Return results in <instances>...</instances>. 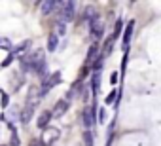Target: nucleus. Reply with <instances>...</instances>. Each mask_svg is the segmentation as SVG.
Segmentation results:
<instances>
[{
  "label": "nucleus",
  "mask_w": 161,
  "mask_h": 146,
  "mask_svg": "<svg viewBox=\"0 0 161 146\" xmlns=\"http://www.w3.org/2000/svg\"><path fill=\"white\" fill-rule=\"evenodd\" d=\"M64 32H66V25L61 23V21H57L55 27H53V34L55 36H64Z\"/></svg>",
  "instance_id": "19"
},
{
  "label": "nucleus",
  "mask_w": 161,
  "mask_h": 146,
  "mask_svg": "<svg viewBox=\"0 0 161 146\" xmlns=\"http://www.w3.org/2000/svg\"><path fill=\"white\" fill-rule=\"evenodd\" d=\"M61 82V72L57 70V72H53V74L51 76H47V78H44V82H42V87H40V93H42V99L57 86Z\"/></svg>",
  "instance_id": "4"
},
{
  "label": "nucleus",
  "mask_w": 161,
  "mask_h": 146,
  "mask_svg": "<svg viewBox=\"0 0 161 146\" xmlns=\"http://www.w3.org/2000/svg\"><path fill=\"white\" fill-rule=\"evenodd\" d=\"M95 114H97V104H87L86 110H84V125L86 129H91L95 125Z\"/></svg>",
  "instance_id": "5"
},
{
  "label": "nucleus",
  "mask_w": 161,
  "mask_h": 146,
  "mask_svg": "<svg viewBox=\"0 0 161 146\" xmlns=\"http://www.w3.org/2000/svg\"><path fill=\"white\" fill-rule=\"evenodd\" d=\"M32 112H34V108L27 104V106L21 110V116H19V120H21L23 123H29V121H31V118H32Z\"/></svg>",
  "instance_id": "15"
},
{
  "label": "nucleus",
  "mask_w": 161,
  "mask_h": 146,
  "mask_svg": "<svg viewBox=\"0 0 161 146\" xmlns=\"http://www.w3.org/2000/svg\"><path fill=\"white\" fill-rule=\"evenodd\" d=\"M133 29H135V21H129L127 27H125V32H123V46L127 48L129 42H131V34H133Z\"/></svg>",
  "instance_id": "14"
},
{
  "label": "nucleus",
  "mask_w": 161,
  "mask_h": 146,
  "mask_svg": "<svg viewBox=\"0 0 161 146\" xmlns=\"http://www.w3.org/2000/svg\"><path fill=\"white\" fill-rule=\"evenodd\" d=\"M57 44H59V36H55V34L51 32L49 38H47V51H55V49H57Z\"/></svg>",
  "instance_id": "18"
},
{
  "label": "nucleus",
  "mask_w": 161,
  "mask_h": 146,
  "mask_svg": "<svg viewBox=\"0 0 161 146\" xmlns=\"http://www.w3.org/2000/svg\"><path fill=\"white\" fill-rule=\"evenodd\" d=\"M99 55H101V53H99V42H93V46H91V48L87 49V59H86V66H87V65H91V63H93V61H95V59H97Z\"/></svg>",
  "instance_id": "11"
},
{
  "label": "nucleus",
  "mask_w": 161,
  "mask_h": 146,
  "mask_svg": "<svg viewBox=\"0 0 161 146\" xmlns=\"http://www.w3.org/2000/svg\"><path fill=\"white\" fill-rule=\"evenodd\" d=\"M10 104V99H8V93L6 91H2V89H0V106H2V108H6Z\"/></svg>",
  "instance_id": "23"
},
{
  "label": "nucleus",
  "mask_w": 161,
  "mask_h": 146,
  "mask_svg": "<svg viewBox=\"0 0 161 146\" xmlns=\"http://www.w3.org/2000/svg\"><path fill=\"white\" fill-rule=\"evenodd\" d=\"M29 146H40V140H31V144Z\"/></svg>",
  "instance_id": "30"
},
{
  "label": "nucleus",
  "mask_w": 161,
  "mask_h": 146,
  "mask_svg": "<svg viewBox=\"0 0 161 146\" xmlns=\"http://www.w3.org/2000/svg\"><path fill=\"white\" fill-rule=\"evenodd\" d=\"M2 146H4V144H2Z\"/></svg>",
  "instance_id": "31"
},
{
  "label": "nucleus",
  "mask_w": 161,
  "mask_h": 146,
  "mask_svg": "<svg viewBox=\"0 0 161 146\" xmlns=\"http://www.w3.org/2000/svg\"><path fill=\"white\" fill-rule=\"evenodd\" d=\"M14 59H15V57H14V55H12V53H10V55H8V57H6V61H4V63H2V66H4V68H6V66H10V65H12V61H14Z\"/></svg>",
  "instance_id": "27"
},
{
  "label": "nucleus",
  "mask_w": 161,
  "mask_h": 146,
  "mask_svg": "<svg viewBox=\"0 0 161 146\" xmlns=\"http://www.w3.org/2000/svg\"><path fill=\"white\" fill-rule=\"evenodd\" d=\"M10 129H12V140H10V146H19V144H21V140H19V137H17L15 127H14V125H10Z\"/></svg>",
  "instance_id": "20"
},
{
  "label": "nucleus",
  "mask_w": 161,
  "mask_h": 146,
  "mask_svg": "<svg viewBox=\"0 0 161 146\" xmlns=\"http://www.w3.org/2000/svg\"><path fill=\"white\" fill-rule=\"evenodd\" d=\"M104 120H106V110H104V108H101V110H99V121H101V123H104Z\"/></svg>",
  "instance_id": "28"
},
{
  "label": "nucleus",
  "mask_w": 161,
  "mask_h": 146,
  "mask_svg": "<svg viewBox=\"0 0 161 146\" xmlns=\"http://www.w3.org/2000/svg\"><path fill=\"white\" fill-rule=\"evenodd\" d=\"M74 14H76V4L74 2H63L61 4V12H59V21L61 23H68V21H72L74 19Z\"/></svg>",
  "instance_id": "3"
},
{
  "label": "nucleus",
  "mask_w": 161,
  "mask_h": 146,
  "mask_svg": "<svg viewBox=\"0 0 161 146\" xmlns=\"http://www.w3.org/2000/svg\"><path fill=\"white\" fill-rule=\"evenodd\" d=\"M89 31H91V36H93L95 40H101L103 34H104V23L97 19V21L89 23Z\"/></svg>",
  "instance_id": "7"
},
{
  "label": "nucleus",
  "mask_w": 161,
  "mask_h": 146,
  "mask_svg": "<svg viewBox=\"0 0 161 146\" xmlns=\"http://www.w3.org/2000/svg\"><path fill=\"white\" fill-rule=\"evenodd\" d=\"M68 106H70V101H66V99H61V101H57L55 108L51 110V116H53V118H63V114L68 110Z\"/></svg>",
  "instance_id": "8"
},
{
  "label": "nucleus",
  "mask_w": 161,
  "mask_h": 146,
  "mask_svg": "<svg viewBox=\"0 0 161 146\" xmlns=\"http://www.w3.org/2000/svg\"><path fill=\"white\" fill-rule=\"evenodd\" d=\"M80 91H82V80H76V82L72 84L68 95H66V101H70V99H74L76 95H80Z\"/></svg>",
  "instance_id": "13"
},
{
  "label": "nucleus",
  "mask_w": 161,
  "mask_h": 146,
  "mask_svg": "<svg viewBox=\"0 0 161 146\" xmlns=\"http://www.w3.org/2000/svg\"><path fill=\"white\" fill-rule=\"evenodd\" d=\"M25 82V76H23V72H19V76L17 74H14L12 76V89L14 91H19V87H21V84Z\"/></svg>",
  "instance_id": "16"
},
{
  "label": "nucleus",
  "mask_w": 161,
  "mask_h": 146,
  "mask_svg": "<svg viewBox=\"0 0 161 146\" xmlns=\"http://www.w3.org/2000/svg\"><path fill=\"white\" fill-rule=\"evenodd\" d=\"M110 82H112V84H116V82H118V74H112V78H110Z\"/></svg>",
  "instance_id": "29"
},
{
  "label": "nucleus",
  "mask_w": 161,
  "mask_h": 146,
  "mask_svg": "<svg viewBox=\"0 0 161 146\" xmlns=\"http://www.w3.org/2000/svg\"><path fill=\"white\" fill-rule=\"evenodd\" d=\"M84 17H86L89 23H93V21H97V19H99V12H97L95 8H87V10H86V14H84Z\"/></svg>",
  "instance_id": "17"
},
{
  "label": "nucleus",
  "mask_w": 161,
  "mask_h": 146,
  "mask_svg": "<svg viewBox=\"0 0 161 146\" xmlns=\"http://www.w3.org/2000/svg\"><path fill=\"white\" fill-rule=\"evenodd\" d=\"M40 101H42L40 87H38V86H31V87H29V95H27V104L34 108V106H36Z\"/></svg>",
  "instance_id": "6"
},
{
  "label": "nucleus",
  "mask_w": 161,
  "mask_h": 146,
  "mask_svg": "<svg viewBox=\"0 0 161 146\" xmlns=\"http://www.w3.org/2000/svg\"><path fill=\"white\" fill-rule=\"evenodd\" d=\"M27 46H29V40H27V42H23L21 46H17V48H14V49H12V55H14V57H17V55H19V53H21V51H23V49H25Z\"/></svg>",
  "instance_id": "25"
},
{
  "label": "nucleus",
  "mask_w": 161,
  "mask_h": 146,
  "mask_svg": "<svg viewBox=\"0 0 161 146\" xmlns=\"http://www.w3.org/2000/svg\"><path fill=\"white\" fill-rule=\"evenodd\" d=\"M121 27H123V19H118V21H116V27H114V34H112V38H114V40L119 36V32H121Z\"/></svg>",
  "instance_id": "24"
},
{
  "label": "nucleus",
  "mask_w": 161,
  "mask_h": 146,
  "mask_svg": "<svg viewBox=\"0 0 161 146\" xmlns=\"http://www.w3.org/2000/svg\"><path fill=\"white\" fill-rule=\"evenodd\" d=\"M21 70L23 72H36V74H44L46 70V55L44 49H36L34 53H25L21 55Z\"/></svg>",
  "instance_id": "1"
},
{
  "label": "nucleus",
  "mask_w": 161,
  "mask_h": 146,
  "mask_svg": "<svg viewBox=\"0 0 161 146\" xmlns=\"http://www.w3.org/2000/svg\"><path fill=\"white\" fill-rule=\"evenodd\" d=\"M116 99H118V91L114 89V91H110V93L106 95L104 103H106V104H116Z\"/></svg>",
  "instance_id": "22"
},
{
  "label": "nucleus",
  "mask_w": 161,
  "mask_h": 146,
  "mask_svg": "<svg viewBox=\"0 0 161 146\" xmlns=\"http://www.w3.org/2000/svg\"><path fill=\"white\" fill-rule=\"evenodd\" d=\"M101 89V72H93L91 74V91L93 95H97Z\"/></svg>",
  "instance_id": "12"
},
{
  "label": "nucleus",
  "mask_w": 161,
  "mask_h": 146,
  "mask_svg": "<svg viewBox=\"0 0 161 146\" xmlns=\"http://www.w3.org/2000/svg\"><path fill=\"white\" fill-rule=\"evenodd\" d=\"M0 49H12V42L8 38H0Z\"/></svg>",
  "instance_id": "26"
},
{
  "label": "nucleus",
  "mask_w": 161,
  "mask_h": 146,
  "mask_svg": "<svg viewBox=\"0 0 161 146\" xmlns=\"http://www.w3.org/2000/svg\"><path fill=\"white\" fill-rule=\"evenodd\" d=\"M53 120V116H51V110H44L40 116H38V120H36V123H38V127L40 129H46L47 125H49V121Z\"/></svg>",
  "instance_id": "9"
},
{
  "label": "nucleus",
  "mask_w": 161,
  "mask_h": 146,
  "mask_svg": "<svg viewBox=\"0 0 161 146\" xmlns=\"http://www.w3.org/2000/svg\"><path fill=\"white\" fill-rule=\"evenodd\" d=\"M84 142H86V146H95V140H93V133L87 129V131H84Z\"/></svg>",
  "instance_id": "21"
},
{
  "label": "nucleus",
  "mask_w": 161,
  "mask_h": 146,
  "mask_svg": "<svg viewBox=\"0 0 161 146\" xmlns=\"http://www.w3.org/2000/svg\"><path fill=\"white\" fill-rule=\"evenodd\" d=\"M59 137H61L59 127H51V125H47V127L42 131L40 144H42V146H51L53 142H57V140H59Z\"/></svg>",
  "instance_id": "2"
},
{
  "label": "nucleus",
  "mask_w": 161,
  "mask_h": 146,
  "mask_svg": "<svg viewBox=\"0 0 161 146\" xmlns=\"http://www.w3.org/2000/svg\"><path fill=\"white\" fill-rule=\"evenodd\" d=\"M59 6H61V2H57V0H47V2H42V14H44V15H49V14H53Z\"/></svg>",
  "instance_id": "10"
}]
</instances>
